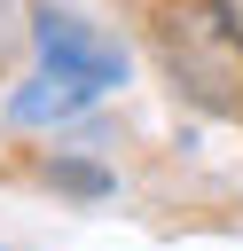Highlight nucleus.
Returning a JSON list of instances; mask_svg holds the SVG:
<instances>
[{
	"label": "nucleus",
	"mask_w": 243,
	"mask_h": 251,
	"mask_svg": "<svg viewBox=\"0 0 243 251\" xmlns=\"http://www.w3.org/2000/svg\"><path fill=\"white\" fill-rule=\"evenodd\" d=\"M157 55L172 86L204 110H243V31L212 0H165L157 8Z\"/></svg>",
	"instance_id": "f257e3e1"
},
{
	"label": "nucleus",
	"mask_w": 243,
	"mask_h": 251,
	"mask_svg": "<svg viewBox=\"0 0 243 251\" xmlns=\"http://www.w3.org/2000/svg\"><path fill=\"white\" fill-rule=\"evenodd\" d=\"M31 39H39V63H47V71H63V78H78L86 94H110V86H125V55H118L102 31H86L78 16H55V8H39V16H31Z\"/></svg>",
	"instance_id": "f03ea898"
},
{
	"label": "nucleus",
	"mask_w": 243,
	"mask_h": 251,
	"mask_svg": "<svg viewBox=\"0 0 243 251\" xmlns=\"http://www.w3.org/2000/svg\"><path fill=\"white\" fill-rule=\"evenodd\" d=\"M86 102H94V94H86L78 78H63V71H39L24 94H8V118H16V126H47V118H78Z\"/></svg>",
	"instance_id": "7ed1b4c3"
},
{
	"label": "nucleus",
	"mask_w": 243,
	"mask_h": 251,
	"mask_svg": "<svg viewBox=\"0 0 243 251\" xmlns=\"http://www.w3.org/2000/svg\"><path fill=\"white\" fill-rule=\"evenodd\" d=\"M47 180H55V188H71V196H110V173H102V165H86V157H55V165H47Z\"/></svg>",
	"instance_id": "20e7f679"
},
{
	"label": "nucleus",
	"mask_w": 243,
	"mask_h": 251,
	"mask_svg": "<svg viewBox=\"0 0 243 251\" xmlns=\"http://www.w3.org/2000/svg\"><path fill=\"white\" fill-rule=\"evenodd\" d=\"M212 8H219V16H227V24L243 31V0H212Z\"/></svg>",
	"instance_id": "39448f33"
}]
</instances>
